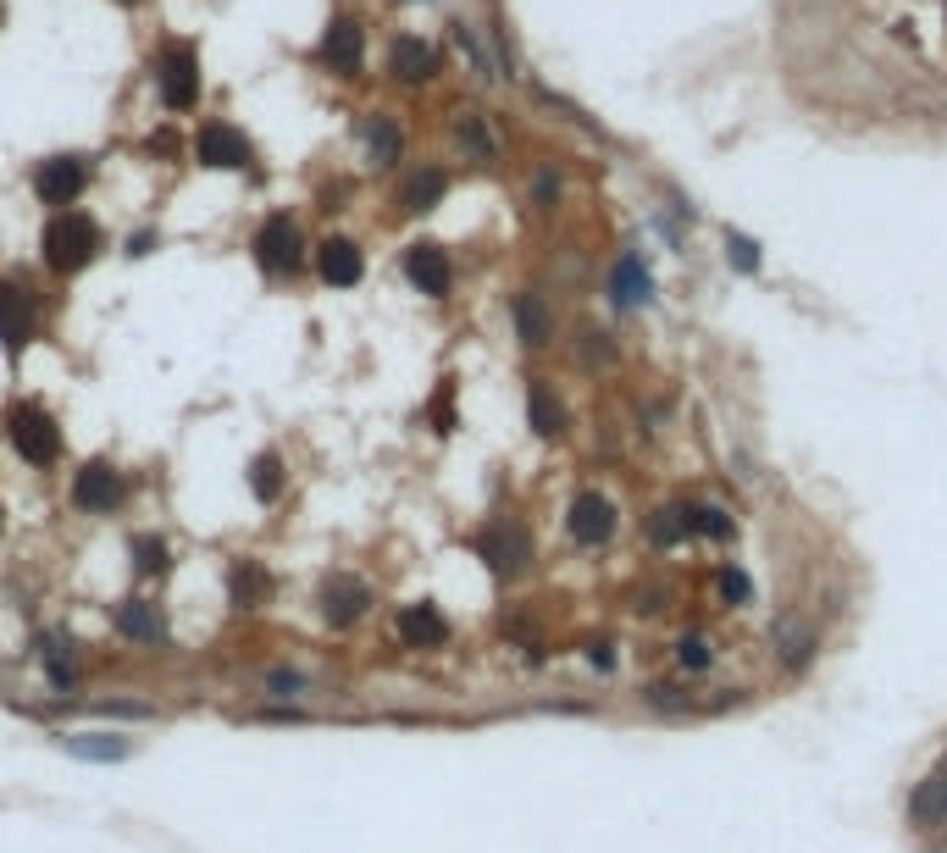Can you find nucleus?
Here are the masks:
<instances>
[{"label":"nucleus","instance_id":"obj_36","mask_svg":"<svg viewBox=\"0 0 947 853\" xmlns=\"http://www.w3.org/2000/svg\"><path fill=\"white\" fill-rule=\"evenodd\" d=\"M582 338H588V344H582V361L588 366H610L615 361V344L604 333H582Z\"/></svg>","mask_w":947,"mask_h":853},{"label":"nucleus","instance_id":"obj_33","mask_svg":"<svg viewBox=\"0 0 947 853\" xmlns=\"http://www.w3.org/2000/svg\"><path fill=\"white\" fill-rule=\"evenodd\" d=\"M726 261H732L737 272H759V244L743 239V233H726Z\"/></svg>","mask_w":947,"mask_h":853},{"label":"nucleus","instance_id":"obj_37","mask_svg":"<svg viewBox=\"0 0 947 853\" xmlns=\"http://www.w3.org/2000/svg\"><path fill=\"white\" fill-rule=\"evenodd\" d=\"M266 687H272V693H305V676L300 671H272Z\"/></svg>","mask_w":947,"mask_h":853},{"label":"nucleus","instance_id":"obj_18","mask_svg":"<svg viewBox=\"0 0 947 853\" xmlns=\"http://www.w3.org/2000/svg\"><path fill=\"white\" fill-rule=\"evenodd\" d=\"M909 820L920 831H936V826H947V765L942 770H931V776L920 781L909 793Z\"/></svg>","mask_w":947,"mask_h":853},{"label":"nucleus","instance_id":"obj_22","mask_svg":"<svg viewBox=\"0 0 947 853\" xmlns=\"http://www.w3.org/2000/svg\"><path fill=\"white\" fill-rule=\"evenodd\" d=\"M444 194H449V172L444 167H416L405 178V194H399V205L405 211H432V205H444Z\"/></svg>","mask_w":947,"mask_h":853},{"label":"nucleus","instance_id":"obj_11","mask_svg":"<svg viewBox=\"0 0 947 853\" xmlns=\"http://www.w3.org/2000/svg\"><path fill=\"white\" fill-rule=\"evenodd\" d=\"M316 56H322V67H333L338 78H355L360 73V56H366V28H360L355 17H333Z\"/></svg>","mask_w":947,"mask_h":853},{"label":"nucleus","instance_id":"obj_1","mask_svg":"<svg viewBox=\"0 0 947 853\" xmlns=\"http://www.w3.org/2000/svg\"><path fill=\"white\" fill-rule=\"evenodd\" d=\"M100 244H106V239H100V222H95V217H84V211H61V217L45 222L39 255H45L50 272L72 277V272H84V266L95 261Z\"/></svg>","mask_w":947,"mask_h":853},{"label":"nucleus","instance_id":"obj_31","mask_svg":"<svg viewBox=\"0 0 947 853\" xmlns=\"http://www.w3.org/2000/svg\"><path fill=\"white\" fill-rule=\"evenodd\" d=\"M687 521H693V532H704V538H715V543H726L737 532V521L720 505H687Z\"/></svg>","mask_w":947,"mask_h":853},{"label":"nucleus","instance_id":"obj_15","mask_svg":"<svg viewBox=\"0 0 947 853\" xmlns=\"http://www.w3.org/2000/svg\"><path fill=\"white\" fill-rule=\"evenodd\" d=\"M316 277H322L327 289H355L360 277H366V255H360L355 239H327L316 250Z\"/></svg>","mask_w":947,"mask_h":853},{"label":"nucleus","instance_id":"obj_30","mask_svg":"<svg viewBox=\"0 0 947 853\" xmlns=\"http://www.w3.org/2000/svg\"><path fill=\"white\" fill-rule=\"evenodd\" d=\"M128 554H133V565H139V571H150V577H156V571H167V560H172L167 538H156V532H139V538L128 543Z\"/></svg>","mask_w":947,"mask_h":853},{"label":"nucleus","instance_id":"obj_26","mask_svg":"<svg viewBox=\"0 0 947 853\" xmlns=\"http://www.w3.org/2000/svg\"><path fill=\"white\" fill-rule=\"evenodd\" d=\"M693 538V521H687V505H660L648 516V543L654 549H676V543Z\"/></svg>","mask_w":947,"mask_h":853},{"label":"nucleus","instance_id":"obj_7","mask_svg":"<svg viewBox=\"0 0 947 853\" xmlns=\"http://www.w3.org/2000/svg\"><path fill=\"white\" fill-rule=\"evenodd\" d=\"M194 156H200V167H211V172H250L255 167V145L233 128V122H205L200 139H194Z\"/></svg>","mask_w":947,"mask_h":853},{"label":"nucleus","instance_id":"obj_14","mask_svg":"<svg viewBox=\"0 0 947 853\" xmlns=\"http://www.w3.org/2000/svg\"><path fill=\"white\" fill-rule=\"evenodd\" d=\"M405 277L427 294V300H444L449 283H455V266H449L444 244H410L405 250Z\"/></svg>","mask_w":947,"mask_h":853},{"label":"nucleus","instance_id":"obj_10","mask_svg":"<svg viewBox=\"0 0 947 853\" xmlns=\"http://www.w3.org/2000/svg\"><path fill=\"white\" fill-rule=\"evenodd\" d=\"M84 183H89L84 156H50V161H39V172H34V194L45 205H72L84 194Z\"/></svg>","mask_w":947,"mask_h":853},{"label":"nucleus","instance_id":"obj_9","mask_svg":"<svg viewBox=\"0 0 947 853\" xmlns=\"http://www.w3.org/2000/svg\"><path fill=\"white\" fill-rule=\"evenodd\" d=\"M770 649H776V665L781 671H809L815 665V654H820V632L804 621V615H781L776 626H770Z\"/></svg>","mask_w":947,"mask_h":853},{"label":"nucleus","instance_id":"obj_34","mask_svg":"<svg viewBox=\"0 0 947 853\" xmlns=\"http://www.w3.org/2000/svg\"><path fill=\"white\" fill-rule=\"evenodd\" d=\"M72 754H84V759H122L128 754V743H106V737H72Z\"/></svg>","mask_w":947,"mask_h":853},{"label":"nucleus","instance_id":"obj_6","mask_svg":"<svg viewBox=\"0 0 947 853\" xmlns=\"http://www.w3.org/2000/svg\"><path fill=\"white\" fill-rule=\"evenodd\" d=\"M122 499H128V477L111 460H89L72 477V505L89 510V516H111V510H122Z\"/></svg>","mask_w":947,"mask_h":853},{"label":"nucleus","instance_id":"obj_17","mask_svg":"<svg viewBox=\"0 0 947 853\" xmlns=\"http://www.w3.org/2000/svg\"><path fill=\"white\" fill-rule=\"evenodd\" d=\"M399 637H405L410 649H444L449 621L438 604H410V610H399Z\"/></svg>","mask_w":947,"mask_h":853},{"label":"nucleus","instance_id":"obj_27","mask_svg":"<svg viewBox=\"0 0 947 853\" xmlns=\"http://www.w3.org/2000/svg\"><path fill=\"white\" fill-rule=\"evenodd\" d=\"M610 294H615V305L648 300V272H643V261H637V255H621V266L610 272Z\"/></svg>","mask_w":947,"mask_h":853},{"label":"nucleus","instance_id":"obj_41","mask_svg":"<svg viewBox=\"0 0 947 853\" xmlns=\"http://www.w3.org/2000/svg\"><path fill=\"white\" fill-rule=\"evenodd\" d=\"M0 23H6V6H0Z\"/></svg>","mask_w":947,"mask_h":853},{"label":"nucleus","instance_id":"obj_29","mask_svg":"<svg viewBox=\"0 0 947 853\" xmlns=\"http://www.w3.org/2000/svg\"><path fill=\"white\" fill-rule=\"evenodd\" d=\"M643 704L660 709V715H687V709H693V693H687L682 682H654V687H643Z\"/></svg>","mask_w":947,"mask_h":853},{"label":"nucleus","instance_id":"obj_35","mask_svg":"<svg viewBox=\"0 0 947 853\" xmlns=\"http://www.w3.org/2000/svg\"><path fill=\"white\" fill-rule=\"evenodd\" d=\"M720 593H726L732 604H748V599H754V582H748V571L726 565V571H720Z\"/></svg>","mask_w":947,"mask_h":853},{"label":"nucleus","instance_id":"obj_24","mask_svg":"<svg viewBox=\"0 0 947 853\" xmlns=\"http://www.w3.org/2000/svg\"><path fill=\"white\" fill-rule=\"evenodd\" d=\"M527 421H532V433H538V438H560L565 433V405L554 399L549 383H532L527 388Z\"/></svg>","mask_w":947,"mask_h":853},{"label":"nucleus","instance_id":"obj_42","mask_svg":"<svg viewBox=\"0 0 947 853\" xmlns=\"http://www.w3.org/2000/svg\"><path fill=\"white\" fill-rule=\"evenodd\" d=\"M128 6H133V0H128Z\"/></svg>","mask_w":947,"mask_h":853},{"label":"nucleus","instance_id":"obj_38","mask_svg":"<svg viewBox=\"0 0 947 853\" xmlns=\"http://www.w3.org/2000/svg\"><path fill=\"white\" fill-rule=\"evenodd\" d=\"M588 660L599 665V671H610V665H615V643H604V637H593V643H588Z\"/></svg>","mask_w":947,"mask_h":853},{"label":"nucleus","instance_id":"obj_20","mask_svg":"<svg viewBox=\"0 0 947 853\" xmlns=\"http://www.w3.org/2000/svg\"><path fill=\"white\" fill-rule=\"evenodd\" d=\"M510 316H516V338L527 349H543L554 338V316H549V305H543V294H516V305H510Z\"/></svg>","mask_w":947,"mask_h":853},{"label":"nucleus","instance_id":"obj_39","mask_svg":"<svg viewBox=\"0 0 947 853\" xmlns=\"http://www.w3.org/2000/svg\"><path fill=\"white\" fill-rule=\"evenodd\" d=\"M532 194H538L543 205H549V200H560V178H554V172H538V183H532Z\"/></svg>","mask_w":947,"mask_h":853},{"label":"nucleus","instance_id":"obj_16","mask_svg":"<svg viewBox=\"0 0 947 853\" xmlns=\"http://www.w3.org/2000/svg\"><path fill=\"white\" fill-rule=\"evenodd\" d=\"M388 73H394L399 84H427V78L438 73V50L416 34H399L394 50H388Z\"/></svg>","mask_w":947,"mask_h":853},{"label":"nucleus","instance_id":"obj_21","mask_svg":"<svg viewBox=\"0 0 947 853\" xmlns=\"http://www.w3.org/2000/svg\"><path fill=\"white\" fill-rule=\"evenodd\" d=\"M117 632L133 637V643H161L167 621H161V610L150 599H128V604H117Z\"/></svg>","mask_w":947,"mask_h":853},{"label":"nucleus","instance_id":"obj_25","mask_svg":"<svg viewBox=\"0 0 947 853\" xmlns=\"http://www.w3.org/2000/svg\"><path fill=\"white\" fill-rule=\"evenodd\" d=\"M455 139H460V150H466L471 161H499V139H493V128H488L482 111H460V117H455Z\"/></svg>","mask_w":947,"mask_h":853},{"label":"nucleus","instance_id":"obj_5","mask_svg":"<svg viewBox=\"0 0 947 853\" xmlns=\"http://www.w3.org/2000/svg\"><path fill=\"white\" fill-rule=\"evenodd\" d=\"M477 554H482V565H488L493 577H516V571L532 565V532L521 527V521H493V527L477 538Z\"/></svg>","mask_w":947,"mask_h":853},{"label":"nucleus","instance_id":"obj_32","mask_svg":"<svg viewBox=\"0 0 947 853\" xmlns=\"http://www.w3.org/2000/svg\"><path fill=\"white\" fill-rule=\"evenodd\" d=\"M676 665H682V671H709V665H715V649H709V637H682V643H676Z\"/></svg>","mask_w":947,"mask_h":853},{"label":"nucleus","instance_id":"obj_19","mask_svg":"<svg viewBox=\"0 0 947 853\" xmlns=\"http://www.w3.org/2000/svg\"><path fill=\"white\" fill-rule=\"evenodd\" d=\"M228 599L239 604V610H261V604L272 599V571H266L261 560H233V571H228Z\"/></svg>","mask_w":947,"mask_h":853},{"label":"nucleus","instance_id":"obj_40","mask_svg":"<svg viewBox=\"0 0 947 853\" xmlns=\"http://www.w3.org/2000/svg\"><path fill=\"white\" fill-rule=\"evenodd\" d=\"M432 421H438V433H449V427H455V410H449V388L438 394V405H432Z\"/></svg>","mask_w":947,"mask_h":853},{"label":"nucleus","instance_id":"obj_28","mask_svg":"<svg viewBox=\"0 0 947 853\" xmlns=\"http://www.w3.org/2000/svg\"><path fill=\"white\" fill-rule=\"evenodd\" d=\"M250 493L261 499V505H272L277 493H283V455H272V449H266V455L250 460Z\"/></svg>","mask_w":947,"mask_h":853},{"label":"nucleus","instance_id":"obj_23","mask_svg":"<svg viewBox=\"0 0 947 853\" xmlns=\"http://www.w3.org/2000/svg\"><path fill=\"white\" fill-rule=\"evenodd\" d=\"M360 139H366V150H372V167H394L399 150H405V133H399V122L383 117V111H372V117L360 122Z\"/></svg>","mask_w":947,"mask_h":853},{"label":"nucleus","instance_id":"obj_2","mask_svg":"<svg viewBox=\"0 0 947 853\" xmlns=\"http://www.w3.org/2000/svg\"><path fill=\"white\" fill-rule=\"evenodd\" d=\"M6 433H12V449L28 466H56L61 460V427L45 405H34V399H23V405L6 416Z\"/></svg>","mask_w":947,"mask_h":853},{"label":"nucleus","instance_id":"obj_8","mask_svg":"<svg viewBox=\"0 0 947 853\" xmlns=\"http://www.w3.org/2000/svg\"><path fill=\"white\" fill-rule=\"evenodd\" d=\"M34 327H39V305L34 294L23 289V283H0V344L12 349V355H23L28 344H34Z\"/></svg>","mask_w":947,"mask_h":853},{"label":"nucleus","instance_id":"obj_4","mask_svg":"<svg viewBox=\"0 0 947 853\" xmlns=\"http://www.w3.org/2000/svg\"><path fill=\"white\" fill-rule=\"evenodd\" d=\"M156 84H161V100L167 111H189L200 100V56H194L189 39H172L156 61Z\"/></svg>","mask_w":947,"mask_h":853},{"label":"nucleus","instance_id":"obj_13","mask_svg":"<svg viewBox=\"0 0 947 853\" xmlns=\"http://www.w3.org/2000/svg\"><path fill=\"white\" fill-rule=\"evenodd\" d=\"M366 604H372V588L360 577H349V571H333V577L322 582V615L327 626H355L360 615H366Z\"/></svg>","mask_w":947,"mask_h":853},{"label":"nucleus","instance_id":"obj_12","mask_svg":"<svg viewBox=\"0 0 947 853\" xmlns=\"http://www.w3.org/2000/svg\"><path fill=\"white\" fill-rule=\"evenodd\" d=\"M565 527H571L576 543H588V549H599V543L615 538V505L604 499V493H576L571 499V516H565Z\"/></svg>","mask_w":947,"mask_h":853},{"label":"nucleus","instance_id":"obj_3","mask_svg":"<svg viewBox=\"0 0 947 853\" xmlns=\"http://www.w3.org/2000/svg\"><path fill=\"white\" fill-rule=\"evenodd\" d=\"M255 266H261L266 277H294L305 266V233H300V222L294 217H266L261 228H255Z\"/></svg>","mask_w":947,"mask_h":853}]
</instances>
